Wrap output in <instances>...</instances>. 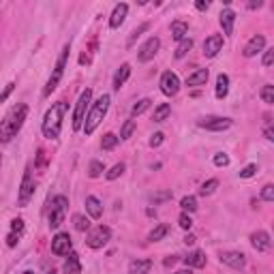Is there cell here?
I'll use <instances>...</instances> for the list:
<instances>
[{
  "instance_id": "obj_1",
  "label": "cell",
  "mask_w": 274,
  "mask_h": 274,
  "mask_svg": "<svg viewBox=\"0 0 274 274\" xmlns=\"http://www.w3.org/2000/svg\"><path fill=\"white\" fill-rule=\"evenodd\" d=\"M26 118H28V105H26V103H17V105L4 116V120L0 122V143L11 141L13 137L19 133V129L24 127Z\"/></svg>"
},
{
  "instance_id": "obj_2",
  "label": "cell",
  "mask_w": 274,
  "mask_h": 274,
  "mask_svg": "<svg viewBox=\"0 0 274 274\" xmlns=\"http://www.w3.org/2000/svg\"><path fill=\"white\" fill-rule=\"evenodd\" d=\"M64 114H67V103H64V101L54 103V105L45 112L41 129H43V135L47 137V139H58V137H60Z\"/></svg>"
},
{
  "instance_id": "obj_3",
  "label": "cell",
  "mask_w": 274,
  "mask_h": 274,
  "mask_svg": "<svg viewBox=\"0 0 274 274\" xmlns=\"http://www.w3.org/2000/svg\"><path fill=\"white\" fill-rule=\"evenodd\" d=\"M109 103H112V99H109V94H101L99 99H96L92 105H90L88 114H86V120H84V133L86 135H92L96 131V127L103 122V118H105L107 109H109Z\"/></svg>"
},
{
  "instance_id": "obj_4",
  "label": "cell",
  "mask_w": 274,
  "mask_h": 274,
  "mask_svg": "<svg viewBox=\"0 0 274 274\" xmlns=\"http://www.w3.org/2000/svg\"><path fill=\"white\" fill-rule=\"evenodd\" d=\"M69 51H71V45H64L62 54H60V58H58L56 67H54V73L49 75V80H47V84H45V88H43V96H49L58 88V84H60L62 75H64V69H67V62H69Z\"/></svg>"
},
{
  "instance_id": "obj_5",
  "label": "cell",
  "mask_w": 274,
  "mask_h": 274,
  "mask_svg": "<svg viewBox=\"0 0 274 274\" xmlns=\"http://www.w3.org/2000/svg\"><path fill=\"white\" fill-rule=\"evenodd\" d=\"M90 101H92V90L86 88L80 94V99L75 103V114H73V131H80L84 127V120H86V114L90 109Z\"/></svg>"
},
{
  "instance_id": "obj_6",
  "label": "cell",
  "mask_w": 274,
  "mask_h": 274,
  "mask_svg": "<svg viewBox=\"0 0 274 274\" xmlns=\"http://www.w3.org/2000/svg\"><path fill=\"white\" fill-rule=\"evenodd\" d=\"M67 206L69 199L64 195H58V197L51 199V210H49V227L51 229H58L64 221V214H67Z\"/></svg>"
},
{
  "instance_id": "obj_7",
  "label": "cell",
  "mask_w": 274,
  "mask_h": 274,
  "mask_svg": "<svg viewBox=\"0 0 274 274\" xmlns=\"http://www.w3.org/2000/svg\"><path fill=\"white\" fill-rule=\"evenodd\" d=\"M35 197V180H32V169L30 165L26 167L24 172V178H22V184H19V193H17V204L26 208L30 204V199Z\"/></svg>"
},
{
  "instance_id": "obj_8",
  "label": "cell",
  "mask_w": 274,
  "mask_h": 274,
  "mask_svg": "<svg viewBox=\"0 0 274 274\" xmlns=\"http://www.w3.org/2000/svg\"><path fill=\"white\" fill-rule=\"evenodd\" d=\"M109 238H112V229H109L107 225H96L94 229L88 233L86 244L90 249H103V246L109 242Z\"/></svg>"
},
{
  "instance_id": "obj_9",
  "label": "cell",
  "mask_w": 274,
  "mask_h": 274,
  "mask_svg": "<svg viewBox=\"0 0 274 274\" xmlns=\"http://www.w3.org/2000/svg\"><path fill=\"white\" fill-rule=\"evenodd\" d=\"M199 129L206 131H225L231 127V118H221V116H208V118H199L197 120Z\"/></svg>"
},
{
  "instance_id": "obj_10",
  "label": "cell",
  "mask_w": 274,
  "mask_h": 274,
  "mask_svg": "<svg viewBox=\"0 0 274 274\" xmlns=\"http://www.w3.org/2000/svg\"><path fill=\"white\" fill-rule=\"evenodd\" d=\"M159 86H161V92L165 96H176L178 90H180V80H178L176 73H172V71H165V73L161 75Z\"/></svg>"
},
{
  "instance_id": "obj_11",
  "label": "cell",
  "mask_w": 274,
  "mask_h": 274,
  "mask_svg": "<svg viewBox=\"0 0 274 274\" xmlns=\"http://www.w3.org/2000/svg\"><path fill=\"white\" fill-rule=\"evenodd\" d=\"M159 49H161V39H159V37H150L148 41L139 47L137 60H139V62H150L156 54H159Z\"/></svg>"
},
{
  "instance_id": "obj_12",
  "label": "cell",
  "mask_w": 274,
  "mask_h": 274,
  "mask_svg": "<svg viewBox=\"0 0 274 274\" xmlns=\"http://www.w3.org/2000/svg\"><path fill=\"white\" fill-rule=\"evenodd\" d=\"M71 249H73V242H71L69 233L60 231L51 238V253H54V255H69Z\"/></svg>"
},
{
  "instance_id": "obj_13",
  "label": "cell",
  "mask_w": 274,
  "mask_h": 274,
  "mask_svg": "<svg viewBox=\"0 0 274 274\" xmlns=\"http://www.w3.org/2000/svg\"><path fill=\"white\" fill-rule=\"evenodd\" d=\"M219 259H221V264L229 266L233 270H242L246 266V257H244V253H240V251H223Z\"/></svg>"
},
{
  "instance_id": "obj_14",
  "label": "cell",
  "mask_w": 274,
  "mask_h": 274,
  "mask_svg": "<svg viewBox=\"0 0 274 274\" xmlns=\"http://www.w3.org/2000/svg\"><path fill=\"white\" fill-rule=\"evenodd\" d=\"M251 244H253V249H257L259 253H268L272 249V240H270V233L268 231H264V229H259L255 233H251Z\"/></svg>"
},
{
  "instance_id": "obj_15",
  "label": "cell",
  "mask_w": 274,
  "mask_h": 274,
  "mask_svg": "<svg viewBox=\"0 0 274 274\" xmlns=\"http://www.w3.org/2000/svg\"><path fill=\"white\" fill-rule=\"evenodd\" d=\"M221 49H223V35H210L204 41V56L206 58H214Z\"/></svg>"
},
{
  "instance_id": "obj_16",
  "label": "cell",
  "mask_w": 274,
  "mask_h": 274,
  "mask_svg": "<svg viewBox=\"0 0 274 274\" xmlns=\"http://www.w3.org/2000/svg\"><path fill=\"white\" fill-rule=\"evenodd\" d=\"M264 47H266V37L264 35H255L251 39L249 43L244 45V58H253V56H257L259 51H264Z\"/></svg>"
},
{
  "instance_id": "obj_17",
  "label": "cell",
  "mask_w": 274,
  "mask_h": 274,
  "mask_svg": "<svg viewBox=\"0 0 274 274\" xmlns=\"http://www.w3.org/2000/svg\"><path fill=\"white\" fill-rule=\"evenodd\" d=\"M127 13H129V4L127 2H120V4H116L114 6V11H112V17H109V28H120L122 22L127 19Z\"/></svg>"
},
{
  "instance_id": "obj_18",
  "label": "cell",
  "mask_w": 274,
  "mask_h": 274,
  "mask_svg": "<svg viewBox=\"0 0 274 274\" xmlns=\"http://www.w3.org/2000/svg\"><path fill=\"white\" fill-rule=\"evenodd\" d=\"M22 233H24V221L22 219L11 221V231H9V236H6V246H11V249H13V246L19 242Z\"/></svg>"
},
{
  "instance_id": "obj_19",
  "label": "cell",
  "mask_w": 274,
  "mask_h": 274,
  "mask_svg": "<svg viewBox=\"0 0 274 274\" xmlns=\"http://www.w3.org/2000/svg\"><path fill=\"white\" fill-rule=\"evenodd\" d=\"M86 212L90 214V219H101L103 217V204L99 197L94 195H88L86 197Z\"/></svg>"
},
{
  "instance_id": "obj_20",
  "label": "cell",
  "mask_w": 274,
  "mask_h": 274,
  "mask_svg": "<svg viewBox=\"0 0 274 274\" xmlns=\"http://www.w3.org/2000/svg\"><path fill=\"white\" fill-rule=\"evenodd\" d=\"M221 28H223L225 35H231L233 32V24H236V13H233L231 9H223L221 11Z\"/></svg>"
},
{
  "instance_id": "obj_21",
  "label": "cell",
  "mask_w": 274,
  "mask_h": 274,
  "mask_svg": "<svg viewBox=\"0 0 274 274\" xmlns=\"http://www.w3.org/2000/svg\"><path fill=\"white\" fill-rule=\"evenodd\" d=\"M152 270V259H133L129 264V274H150Z\"/></svg>"
},
{
  "instance_id": "obj_22",
  "label": "cell",
  "mask_w": 274,
  "mask_h": 274,
  "mask_svg": "<svg viewBox=\"0 0 274 274\" xmlns=\"http://www.w3.org/2000/svg\"><path fill=\"white\" fill-rule=\"evenodd\" d=\"M129 75H131V64H120V69L116 71V75H114V82H112V86L114 90H120L122 86H125V82L129 80Z\"/></svg>"
},
{
  "instance_id": "obj_23",
  "label": "cell",
  "mask_w": 274,
  "mask_h": 274,
  "mask_svg": "<svg viewBox=\"0 0 274 274\" xmlns=\"http://www.w3.org/2000/svg\"><path fill=\"white\" fill-rule=\"evenodd\" d=\"M62 272L64 274H80L82 272V262H80V255H77V253H69V259L64 262Z\"/></svg>"
},
{
  "instance_id": "obj_24",
  "label": "cell",
  "mask_w": 274,
  "mask_h": 274,
  "mask_svg": "<svg viewBox=\"0 0 274 274\" xmlns=\"http://www.w3.org/2000/svg\"><path fill=\"white\" fill-rule=\"evenodd\" d=\"M184 264L188 266V268H204V266H206V253L204 251L188 253V255L184 257Z\"/></svg>"
},
{
  "instance_id": "obj_25",
  "label": "cell",
  "mask_w": 274,
  "mask_h": 274,
  "mask_svg": "<svg viewBox=\"0 0 274 274\" xmlns=\"http://www.w3.org/2000/svg\"><path fill=\"white\" fill-rule=\"evenodd\" d=\"M227 92H229V77H227L225 73H221L217 77V90H214V96H217L219 101H223Z\"/></svg>"
},
{
  "instance_id": "obj_26",
  "label": "cell",
  "mask_w": 274,
  "mask_h": 274,
  "mask_svg": "<svg viewBox=\"0 0 274 274\" xmlns=\"http://www.w3.org/2000/svg\"><path fill=\"white\" fill-rule=\"evenodd\" d=\"M208 82V69H197L186 77V86H204Z\"/></svg>"
},
{
  "instance_id": "obj_27",
  "label": "cell",
  "mask_w": 274,
  "mask_h": 274,
  "mask_svg": "<svg viewBox=\"0 0 274 274\" xmlns=\"http://www.w3.org/2000/svg\"><path fill=\"white\" fill-rule=\"evenodd\" d=\"M186 35H188V24H186V22H180V19H178V22L172 24V37H174L178 43L184 41Z\"/></svg>"
},
{
  "instance_id": "obj_28",
  "label": "cell",
  "mask_w": 274,
  "mask_h": 274,
  "mask_svg": "<svg viewBox=\"0 0 274 274\" xmlns=\"http://www.w3.org/2000/svg\"><path fill=\"white\" fill-rule=\"evenodd\" d=\"M169 114H172V105H169V103H161V105L154 109L152 120L154 122H165L169 118Z\"/></svg>"
},
{
  "instance_id": "obj_29",
  "label": "cell",
  "mask_w": 274,
  "mask_h": 274,
  "mask_svg": "<svg viewBox=\"0 0 274 274\" xmlns=\"http://www.w3.org/2000/svg\"><path fill=\"white\" fill-rule=\"evenodd\" d=\"M167 231H169V227L161 223V225H156L154 229L148 233V240H150V242H159V240H163V238L167 236Z\"/></svg>"
},
{
  "instance_id": "obj_30",
  "label": "cell",
  "mask_w": 274,
  "mask_h": 274,
  "mask_svg": "<svg viewBox=\"0 0 274 274\" xmlns=\"http://www.w3.org/2000/svg\"><path fill=\"white\" fill-rule=\"evenodd\" d=\"M191 49H193V39H188V37H186L184 41H180V43H178V47H176V54H174V56L180 60V58H184Z\"/></svg>"
},
{
  "instance_id": "obj_31",
  "label": "cell",
  "mask_w": 274,
  "mask_h": 274,
  "mask_svg": "<svg viewBox=\"0 0 274 274\" xmlns=\"http://www.w3.org/2000/svg\"><path fill=\"white\" fill-rule=\"evenodd\" d=\"M150 28V24L148 22H143V24H139V26H137V28L131 32V37H129V41H127V47H133V45H135V41H137V39H139L141 35H143V32H146Z\"/></svg>"
},
{
  "instance_id": "obj_32",
  "label": "cell",
  "mask_w": 274,
  "mask_h": 274,
  "mask_svg": "<svg viewBox=\"0 0 274 274\" xmlns=\"http://www.w3.org/2000/svg\"><path fill=\"white\" fill-rule=\"evenodd\" d=\"M73 227L77 231H86L90 229V219L84 217V214H73Z\"/></svg>"
},
{
  "instance_id": "obj_33",
  "label": "cell",
  "mask_w": 274,
  "mask_h": 274,
  "mask_svg": "<svg viewBox=\"0 0 274 274\" xmlns=\"http://www.w3.org/2000/svg\"><path fill=\"white\" fill-rule=\"evenodd\" d=\"M219 188V180H208V182H204V184H201V188H199V195L201 197H210V195L214 193Z\"/></svg>"
},
{
  "instance_id": "obj_34",
  "label": "cell",
  "mask_w": 274,
  "mask_h": 274,
  "mask_svg": "<svg viewBox=\"0 0 274 274\" xmlns=\"http://www.w3.org/2000/svg\"><path fill=\"white\" fill-rule=\"evenodd\" d=\"M103 172H105L103 161H90V167H88V176H90V178H99Z\"/></svg>"
},
{
  "instance_id": "obj_35",
  "label": "cell",
  "mask_w": 274,
  "mask_h": 274,
  "mask_svg": "<svg viewBox=\"0 0 274 274\" xmlns=\"http://www.w3.org/2000/svg\"><path fill=\"white\" fill-rule=\"evenodd\" d=\"M180 206H182V210H184V212H195V210H197V199H195L193 195H186V197L180 199Z\"/></svg>"
},
{
  "instance_id": "obj_36",
  "label": "cell",
  "mask_w": 274,
  "mask_h": 274,
  "mask_svg": "<svg viewBox=\"0 0 274 274\" xmlns=\"http://www.w3.org/2000/svg\"><path fill=\"white\" fill-rule=\"evenodd\" d=\"M150 105H152V101H150V99H141V101H137L135 105H133V109H131V116H133V118H135V116H141Z\"/></svg>"
},
{
  "instance_id": "obj_37",
  "label": "cell",
  "mask_w": 274,
  "mask_h": 274,
  "mask_svg": "<svg viewBox=\"0 0 274 274\" xmlns=\"http://www.w3.org/2000/svg\"><path fill=\"white\" fill-rule=\"evenodd\" d=\"M118 141H120V139H118V137H116L114 133H107V135L101 139V148H103V150H114L116 146H118Z\"/></svg>"
},
{
  "instance_id": "obj_38",
  "label": "cell",
  "mask_w": 274,
  "mask_h": 274,
  "mask_svg": "<svg viewBox=\"0 0 274 274\" xmlns=\"http://www.w3.org/2000/svg\"><path fill=\"white\" fill-rule=\"evenodd\" d=\"M133 131H135V120L131 118V120H127L125 125H122V131H120V137L118 139H122V141H127L129 137L133 135Z\"/></svg>"
},
{
  "instance_id": "obj_39",
  "label": "cell",
  "mask_w": 274,
  "mask_h": 274,
  "mask_svg": "<svg viewBox=\"0 0 274 274\" xmlns=\"http://www.w3.org/2000/svg\"><path fill=\"white\" fill-rule=\"evenodd\" d=\"M172 199V191H159V193H152L150 195V201H152L154 206L163 204V201H169Z\"/></svg>"
},
{
  "instance_id": "obj_40",
  "label": "cell",
  "mask_w": 274,
  "mask_h": 274,
  "mask_svg": "<svg viewBox=\"0 0 274 274\" xmlns=\"http://www.w3.org/2000/svg\"><path fill=\"white\" fill-rule=\"evenodd\" d=\"M259 96H262V101L266 103V105H272L274 103V86H264L262 88V92H259Z\"/></svg>"
},
{
  "instance_id": "obj_41",
  "label": "cell",
  "mask_w": 274,
  "mask_h": 274,
  "mask_svg": "<svg viewBox=\"0 0 274 274\" xmlns=\"http://www.w3.org/2000/svg\"><path fill=\"white\" fill-rule=\"evenodd\" d=\"M122 174H125V163H116V165L105 174V178L107 180H116V178H120Z\"/></svg>"
},
{
  "instance_id": "obj_42",
  "label": "cell",
  "mask_w": 274,
  "mask_h": 274,
  "mask_svg": "<svg viewBox=\"0 0 274 274\" xmlns=\"http://www.w3.org/2000/svg\"><path fill=\"white\" fill-rule=\"evenodd\" d=\"M178 225L182 227V229H186V231H188V229H191V227H193V219L188 217L186 212H182L180 217H178Z\"/></svg>"
},
{
  "instance_id": "obj_43",
  "label": "cell",
  "mask_w": 274,
  "mask_h": 274,
  "mask_svg": "<svg viewBox=\"0 0 274 274\" xmlns=\"http://www.w3.org/2000/svg\"><path fill=\"white\" fill-rule=\"evenodd\" d=\"M214 165H217V167H227V165H229V156H227L225 152H219V154H214Z\"/></svg>"
},
{
  "instance_id": "obj_44",
  "label": "cell",
  "mask_w": 274,
  "mask_h": 274,
  "mask_svg": "<svg viewBox=\"0 0 274 274\" xmlns=\"http://www.w3.org/2000/svg\"><path fill=\"white\" fill-rule=\"evenodd\" d=\"M13 88H15V82H9V84H6V86H4V90H2V92H0V105H2V103H4V101L11 96Z\"/></svg>"
},
{
  "instance_id": "obj_45",
  "label": "cell",
  "mask_w": 274,
  "mask_h": 274,
  "mask_svg": "<svg viewBox=\"0 0 274 274\" xmlns=\"http://www.w3.org/2000/svg\"><path fill=\"white\" fill-rule=\"evenodd\" d=\"M255 174H257V165H255V163H251V165H246L242 172H240V178H253Z\"/></svg>"
},
{
  "instance_id": "obj_46",
  "label": "cell",
  "mask_w": 274,
  "mask_h": 274,
  "mask_svg": "<svg viewBox=\"0 0 274 274\" xmlns=\"http://www.w3.org/2000/svg\"><path fill=\"white\" fill-rule=\"evenodd\" d=\"M262 199L264 201H274V186L272 184H266L262 188Z\"/></svg>"
},
{
  "instance_id": "obj_47",
  "label": "cell",
  "mask_w": 274,
  "mask_h": 274,
  "mask_svg": "<svg viewBox=\"0 0 274 274\" xmlns=\"http://www.w3.org/2000/svg\"><path fill=\"white\" fill-rule=\"evenodd\" d=\"M274 62V49L270 47V49H264V60H262V64L264 67H270V64Z\"/></svg>"
},
{
  "instance_id": "obj_48",
  "label": "cell",
  "mask_w": 274,
  "mask_h": 274,
  "mask_svg": "<svg viewBox=\"0 0 274 274\" xmlns=\"http://www.w3.org/2000/svg\"><path fill=\"white\" fill-rule=\"evenodd\" d=\"M163 139H165V135H163V133H154L152 137H150V146H152V148L161 146V143H163Z\"/></svg>"
},
{
  "instance_id": "obj_49",
  "label": "cell",
  "mask_w": 274,
  "mask_h": 274,
  "mask_svg": "<svg viewBox=\"0 0 274 274\" xmlns=\"http://www.w3.org/2000/svg\"><path fill=\"white\" fill-rule=\"evenodd\" d=\"M195 6H197L199 11H206L208 6H210V2H204V0H197V2H195Z\"/></svg>"
},
{
  "instance_id": "obj_50",
  "label": "cell",
  "mask_w": 274,
  "mask_h": 274,
  "mask_svg": "<svg viewBox=\"0 0 274 274\" xmlns=\"http://www.w3.org/2000/svg\"><path fill=\"white\" fill-rule=\"evenodd\" d=\"M266 139H268V141H274V131H272V127L266 129Z\"/></svg>"
},
{
  "instance_id": "obj_51",
  "label": "cell",
  "mask_w": 274,
  "mask_h": 274,
  "mask_svg": "<svg viewBox=\"0 0 274 274\" xmlns=\"http://www.w3.org/2000/svg\"><path fill=\"white\" fill-rule=\"evenodd\" d=\"M176 262H178V257H176V255H174V257H167V259H165V266H174Z\"/></svg>"
},
{
  "instance_id": "obj_52",
  "label": "cell",
  "mask_w": 274,
  "mask_h": 274,
  "mask_svg": "<svg viewBox=\"0 0 274 274\" xmlns=\"http://www.w3.org/2000/svg\"><path fill=\"white\" fill-rule=\"evenodd\" d=\"M193 242H195V238L191 236V233H188V236L184 238V244H193Z\"/></svg>"
},
{
  "instance_id": "obj_53",
  "label": "cell",
  "mask_w": 274,
  "mask_h": 274,
  "mask_svg": "<svg viewBox=\"0 0 274 274\" xmlns=\"http://www.w3.org/2000/svg\"><path fill=\"white\" fill-rule=\"evenodd\" d=\"M174 274H193V272H191V268H188V270H178V272H174Z\"/></svg>"
},
{
  "instance_id": "obj_54",
  "label": "cell",
  "mask_w": 274,
  "mask_h": 274,
  "mask_svg": "<svg viewBox=\"0 0 274 274\" xmlns=\"http://www.w3.org/2000/svg\"><path fill=\"white\" fill-rule=\"evenodd\" d=\"M249 6H251V9H259V6H262V2H251Z\"/></svg>"
},
{
  "instance_id": "obj_55",
  "label": "cell",
  "mask_w": 274,
  "mask_h": 274,
  "mask_svg": "<svg viewBox=\"0 0 274 274\" xmlns=\"http://www.w3.org/2000/svg\"><path fill=\"white\" fill-rule=\"evenodd\" d=\"M22 274H35V272H30V270H26V272H22Z\"/></svg>"
},
{
  "instance_id": "obj_56",
  "label": "cell",
  "mask_w": 274,
  "mask_h": 274,
  "mask_svg": "<svg viewBox=\"0 0 274 274\" xmlns=\"http://www.w3.org/2000/svg\"><path fill=\"white\" fill-rule=\"evenodd\" d=\"M45 274H56V272H54V270H49V272H45Z\"/></svg>"
},
{
  "instance_id": "obj_57",
  "label": "cell",
  "mask_w": 274,
  "mask_h": 274,
  "mask_svg": "<svg viewBox=\"0 0 274 274\" xmlns=\"http://www.w3.org/2000/svg\"><path fill=\"white\" fill-rule=\"evenodd\" d=\"M0 163H2V156H0Z\"/></svg>"
}]
</instances>
